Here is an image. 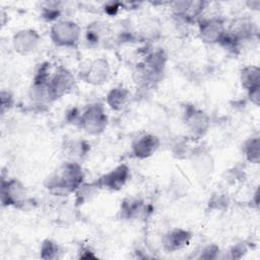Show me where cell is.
I'll return each mask as SVG.
<instances>
[{
	"instance_id": "cell-11",
	"label": "cell",
	"mask_w": 260,
	"mask_h": 260,
	"mask_svg": "<svg viewBox=\"0 0 260 260\" xmlns=\"http://www.w3.org/2000/svg\"><path fill=\"white\" fill-rule=\"evenodd\" d=\"M259 80V71L255 67H249L243 72V82L246 87H249L251 90L258 88Z\"/></svg>"
},
{
	"instance_id": "cell-13",
	"label": "cell",
	"mask_w": 260,
	"mask_h": 260,
	"mask_svg": "<svg viewBox=\"0 0 260 260\" xmlns=\"http://www.w3.org/2000/svg\"><path fill=\"white\" fill-rule=\"evenodd\" d=\"M246 151H247V155L250 157L251 160L257 161V159H258V139L252 140L247 145Z\"/></svg>"
},
{
	"instance_id": "cell-12",
	"label": "cell",
	"mask_w": 260,
	"mask_h": 260,
	"mask_svg": "<svg viewBox=\"0 0 260 260\" xmlns=\"http://www.w3.org/2000/svg\"><path fill=\"white\" fill-rule=\"evenodd\" d=\"M125 99H126V93L124 90H121V89H115L109 94V103L112 106V108H115V109L122 107Z\"/></svg>"
},
{
	"instance_id": "cell-8",
	"label": "cell",
	"mask_w": 260,
	"mask_h": 260,
	"mask_svg": "<svg viewBox=\"0 0 260 260\" xmlns=\"http://www.w3.org/2000/svg\"><path fill=\"white\" fill-rule=\"evenodd\" d=\"M156 146H157V141L155 137L144 136L137 141V143L134 146V149H135L136 155L147 156L153 150H155Z\"/></svg>"
},
{
	"instance_id": "cell-10",
	"label": "cell",
	"mask_w": 260,
	"mask_h": 260,
	"mask_svg": "<svg viewBox=\"0 0 260 260\" xmlns=\"http://www.w3.org/2000/svg\"><path fill=\"white\" fill-rule=\"evenodd\" d=\"M108 74V66L105 61L99 60L95 61L90 68V71L88 72V76L91 80V82H102L107 77Z\"/></svg>"
},
{
	"instance_id": "cell-6",
	"label": "cell",
	"mask_w": 260,
	"mask_h": 260,
	"mask_svg": "<svg viewBox=\"0 0 260 260\" xmlns=\"http://www.w3.org/2000/svg\"><path fill=\"white\" fill-rule=\"evenodd\" d=\"M24 197L23 187L16 181L7 182V186L3 184L2 200L4 203L12 204L19 202Z\"/></svg>"
},
{
	"instance_id": "cell-7",
	"label": "cell",
	"mask_w": 260,
	"mask_h": 260,
	"mask_svg": "<svg viewBox=\"0 0 260 260\" xmlns=\"http://www.w3.org/2000/svg\"><path fill=\"white\" fill-rule=\"evenodd\" d=\"M128 177V169L125 166H121L117 168L112 173L102 179V183L111 188H119L121 187Z\"/></svg>"
},
{
	"instance_id": "cell-2",
	"label": "cell",
	"mask_w": 260,
	"mask_h": 260,
	"mask_svg": "<svg viewBox=\"0 0 260 260\" xmlns=\"http://www.w3.org/2000/svg\"><path fill=\"white\" fill-rule=\"evenodd\" d=\"M107 118L100 106L90 107L82 117L83 127L90 133L103 131L106 126Z\"/></svg>"
},
{
	"instance_id": "cell-1",
	"label": "cell",
	"mask_w": 260,
	"mask_h": 260,
	"mask_svg": "<svg viewBox=\"0 0 260 260\" xmlns=\"http://www.w3.org/2000/svg\"><path fill=\"white\" fill-rule=\"evenodd\" d=\"M79 37V27L72 21H60L52 27V38L58 45H73Z\"/></svg>"
},
{
	"instance_id": "cell-5",
	"label": "cell",
	"mask_w": 260,
	"mask_h": 260,
	"mask_svg": "<svg viewBox=\"0 0 260 260\" xmlns=\"http://www.w3.org/2000/svg\"><path fill=\"white\" fill-rule=\"evenodd\" d=\"M14 47L15 50L19 52L26 53L35 48L38 43V36L31 30L19 31L14 37Z\"/></svg>"
},
{
	"instance_id": "cell-4",
	"label": "cell",
	"mask_w": 260,
	"mask_h": 260,
	"mask_svg": "<svg viewBox=\"0 0 260 260\" xmlns=\"http://www.w3.org/2000/svg\"><path fill=\"white\" fill-rule=\"evenodd\" d=\"M72 84H73V78L71 77V75L65 70H62L56 73L55 77L52 79V82L49 86L50 94L53 98L60 96L66 90H68L72 86Z\"/></svg>"
},
{
	"instance_id": "cell-9",
	"label": "cell",
	"mask_w": 260,
	"mask_h": 260,
	"mask_svg": "<svg viewBox=\"0 0 260 260\" xmlns=\"http://www.w3.org/2000/svg\"><path fill=\"white\" fill-rule=\"evenodd\" d=\"M222 31V24L219 20H209L202 26V34L205 39L214 41L218 39Z\"/></svg>"
},
{
	"instance_id": "cell-3",
	"label": "cell",
	"mask_w": 260,
	"mask_h": 260,
	"mask_svg": "<svg viewBox=\"0 0 260 260\" xmlns=\"http://www.w3.org/2000/svg\"><path fill=\"white\" fill-rule=\"evenodd\" d=\"M81 177V172L76 166L68 165L62 171V174L59 176V178H57L56 181H53V185L55 188L71 191L80 183Z\"/></svg>"
}]
</instances>
